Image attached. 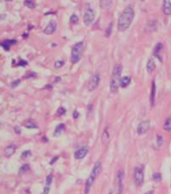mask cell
<instances>
[{
  "label": "cell",
  "mask_w": 171,
  "mask_h": 194,
  "mask_svg": "<svg viewBox=\"0 0 171 194\" xmlns=\"http://www.w3.org/2000/svg\"><path fill=\"white\" fill-rule=\"evenodd\" d=\"M135 12L132 6H127L123 12L120 15L119 19H118V29L119 31H125L130 27L131 23L134 19Z\"/></svg>",
  "instance_id": "obj_1"
},
{
  "label": "cell",
  "mask_w": 171,
  "mask_h": 194,
  "mask_svg": "<svg viewBox=\"0 0 171 194\" xmlns=\"http://www.w3.org/2000/svg\"><path fill=\"white\" fill-rule=\"evenodd\" d=\"M123 71V66L121 64H117L114 65L113 71H112V79L110 83V90L112 94H116L118 92V88L120 86V81H121V73Z\"/></svg>",
  "instance_id": "obj_2"
},
{
  "label": "cell",
  "mask_w": 171,
  "mask_h": 194,
  "mask_svg": "<svg viewBox=\"0 0 171 194\" xmlns=\"http://www.w3.org/2000/svg\"><path fill=\"white\" fill-rule=\"evenodd\" d=\"M101 171H102V164H101V162H96V164H95L94 167H93L90 176H89L88 180L86 181L85 194H88L89 192H90L91 187H92V185L94 184V182H95V180L97 179V177L100 175Z\"/></svg>",
  "instance_id": "obj_3"
},
{
  "label": "cell",
  "mask_w": 171,
  "mask_h": 194,
  "mask_svg": "<svg viewBox=\"0 0 171 194\" xmlns=\"http://www.w3.org/2000/svg\"><path fill=\"white\" fill-rule=\"evenodd\" d=\"M84 48H85V43L84 41H79L73 46L71 48V62L73 64H77L80 62L84 53Z\"/></svg>",
  "instance_id": "obj_4"
},
{
  "label": "cell",
  "mask_w": 171,
  "mask_h": 194,
  "mask_svg": "<svg viewBox=\"0 0 171 194\" xmlns=\"http://www.w3.org/2000/svg\"><path fill=\"white\" fill-rule=\"evenodd\" d=\"M123 181H124V171L119 170L116 175L115 185H116V192L117 194H122L123 192Z\"/></svg>",
  "instance_id": "obj_5"
},
{
  "label": "cell",
  "mask_w": 171,
  "mask_h": 194,
  "mask_svg": "<svg viewBox=\"0 0 171 194\" xmlns=\"http://www.w3.org/2000/svg\"><path fill=\"white\" fill-rule=\"evenodd\" d=\"M95 19V12L90 6H87L85 13H84V22L87 26H90Z\"/></svg>",
  "instance_id": "obj_6"
},
{
  "label": "cell",
  "mask_w": 171,
  "mask_h": 194,
  "mask_svg": "<svg viewBox=\"0 0 171 194\" xmlns=\"http://www.w3.org/2000/svg\"><path fill=\"white\" fill-rule=\"evenodd\" d=\"M134 181L137 186H141L143 184V182H144V173H143V168L141 166L135 168Z\"/></svg>",
  "instance_id": "obj_7"
},
{
  "label": "cell",
  "mask_w": 171,
  "mask_h": 194,
  "mask_svg": "<svg viewBox=\"0 0 171 194\" xmlns=\"http://www.w3.org/2000/svg\"><path fill=\"white\" fill-rule=\"evenodd\" d=\"M101 81V77H100V73H96L91 77L90 81H89V90L90 92H93L99 86V84H100Z\"/></svg>",
  "instance_id": "obj_8"
},
{
  "label": "cell",
  "mask_w": 171,
  "mask_h": 194,
  "mask_svg": "<svg viewBox=\"0 0 171 194\" xmlns=\"http://www.w3.org/2000/svg\"><path fill=\"white\" fill-rule=\"evenodd\" d=\"M149 128H150V122L148 120L142 121L139 123L138 127H137V133H138V135H144L145 133H147Z\"/></svg>",
  "instance_id": "obj_9"
},
{
  "label": "cell",
  "mask_w": 171,
  "mask_h": 194,
  "mask_svg": "<svg viewBox=\"0 0 171 194\" xmlns=\"http://www.w3.org/2000/svg\"><path fill=\"white\" fill-rule=\"evenodd\" d=\"M89 152V147L88 146H83L81 148H79L77 151L75 152V158L78 160H81L83 158L86 157V155Z\"/></svg>",
  "instance_id": "obj_10"
},
{
  "label": "cell",
  "mask_w": 171,
  "mask_h": 194,
  "mask_svg": "<svg viewBox=\"0 0 171 194\" xmlns=\"http://www.w3.org/2000/svg\"><path fill=\"white\" fill-rule=\"evenodd\" d=\"M56 21H50L49 23L47 24V26L44 28V33L47 35H50L52 34V33L56 31Z\"/></svg>",
  "instance_id": "obj_11"
},
{
  "label": "cell",
  "mask_w": 171,
  "mask_h": 194,
  "mask_svg": "<svg viewBox=\"0 0 171 194\" xmlns=\"http://www.w3.org/2000/svg\"><path fill=\"white\" fill-rule=\"evenodd\" d=\"M162 10L165 15H170L171 14V0H164Z\"/></svg>",
  "instance_id": "obj_12"
},
{
  "label": "cell",
  "mask_w": 171,
  "mask_h": 194,
  "mask_svg": "<svg viewBox=\"0 0 171 194\" xmlns=\"http://www.w3.org/2000/svg\"><path fill=\"white\" fill-rule=\"evenodd\" d=\"M155 97H156V84H155V81H153L152 82V86H151V94H150L151 107H154V105H155Z\"/></svg>",
  "instance_id": "obj_13"
},
{
  "label": "cell",
  "mask_w": 171,
  "mask_h": 194,
  "mask_svg": "<svg viewBox=\"0 0 171 194\" xmlns=\"http://www.w3.org/2000/svg\"><path fill=\"white\" fill-rule=\"evenodd\" d=\"M162 48H163V45H162V43H158L155 45L154 49H153V54H154V56H155V58H157L158 60H160V62H162V58H161V56H160V54H159V53H160V52H161Z\"/></svg>",
  "instance_id": "obj_14"
},
{
  "label": "cell",
  "mask_w": 171,
  "mask_h": 194,
  "mask_svg": "<svg viewBox=\"0 0 171 194\" xmlns=\"http://www.w3.org/2000/svg\"><path fill=\"white\" fill-rule=\"evenodd\" d=\"M110 132H109V128H105L104 132L102 134V143L103 145H108L110 143Z\"/></svg>",
  "instance_id": "obj_15"
},
{
  "label": "cell",
  "mask_w": 171,
  "mask_h": 194,
  "mask_svg": "<svg viewBox=\"0 0 171 194\" xmlns=\"http://www.w3.org/2000/svg\"><path fill=\"white\" fill-rule=\"evenodd\" d=\"M15 43H16L15 39H6V40H3L2 43H0V45H1L4 49L8 51V50L10 49V46H11L12 44H14Z\"/></svg>",
  "instance_id": "obj_16"
},
{
  "label": "cell",
  "mask_w": 171,
  "mask_h": 194,
  "mask_svg": "<svg viewBox=\"0 0 171 194\" xmlns=\"http://www.w3.org/2000/svg\"><path fill=\"white\" fill-rule=\"evenodd\" d=\"M15 151H16V146H14V145H10V146H8V147H6L5 148V151H4V156L7 157V158L11 157V156L15 153Z\"/></svg>",
  "instance_id": "obj_17"
},
{
  "label": "cell",
  "mask_w": 171,
  "mask_h": 194,
  "mask_svg": "<svg viewBox=\"0 0 171 194\" xmlns=\"http://www.w3.org/2000/svg\"><path fill=\"white\" fill-rule=\"evenodd\" d=\"M112 4H113V0H100V6L104 10L110 9Z\"/></svg>",
  "instance_id": "obj_18"
},
{
  "label": "cell",
  "mask_w": 171,
  "mask_h": 194,
  "mask_svg": "<svg viewBox=\"0 0 171 194\" xmlns=\"http://www.w3.org/2000/svg\"><path fill=\"white\" fill-rule=\"evenodd\" d=\"M156 28H157V21H156V20H151V21H149L146 24L145 30L149 31V32H151V31L156 30Z\"/></svg>",
  "instance_id": "obj_19"
},
{
  "label": "cell",
  "mask_w": 171,
  "mask_h": 194,
  "mask_svg": "<svg viewBox=\"0 0 171 194\" xmlns=\"http://www.w3.org/2000/svg\"><path fill=\"white\" fill-rule=\"evenodd\" d=\"M146 69H147V71H148L149 73H152L154 71V69H155V62H154L153 58H150L148 60Z\"/></svg>",
  "instance_id": "obj_20"
},
{
  "label": "cell",
  "mask_w": 171,
  "mask_h": 194,
  "mask_svg": "<svg viewBox=\"0 0 171 194\" xmlns=\"http://www.w3.org/2000/svg\"><path fill=\"white\" fill-rule=\"evenodd\" d=\"M130 83H131V77L126 75V77H122L121 81H120V86H121V88H126V86L130 85Z\"/></svg>",
  "instance_id": "obj_21"
},
{
  "label": "cell",
  "mask_w": 171,
  "mask_h": 194,
  "mask_svg": "<svg viewBox=\"0 0 171 194\" xmlns=\"http://www.w3.org/2000/svg\"><path fill=\"white\" fill-rule=\"evenodd\" d=\"M52 175H48L46 177V180H45V186H44V194H48V191H49V186L52 184Z\"/></svg>",
  "instance_id": "obj_22"
},
{
  "label": "cell",
  "mask_w": 171,
  "mask_h": 194,
  "mask_svg": "<svg viewBox=\"0 0 171 194\" xmlns=\"http://www.w3.org/2000/svg\"><path fill=\"white\" fill-rule=\"evenodd\" d=\"M163 130L166 131V132H170L171 131V118H167V119L165 120V122H164L163 124Z\"/></svg>",
  "instance_id": "obj_23"
},
{
  "label": "cell",
  "mask_w": 171,
  "mask_h": 194,
  "mask_svg": "<svg viewBox=\"0 0 171 194\" xmlns=\"http://www.w3.org/2000/svg\"><path fill=\"white\" fill-rule=\"evenodd\" d=\"M65 126L64 125V124H60V125H58L56 126V130H54V136H58L60 134H62V131H65Z\"/></svg>",
  "instance_id": "obj_24"
},
{
  "label": "cell",
  "mask_w": 171,
  "mask_h": 194,
  "mask_svg": "<svg viewBox=\"0 0 171 194\" xmlns=\"http://www.w3.org/2000/svg\"><path fill=\"white\" fill-rule=\"evenodd\" d=\"M29 170H30V166H29L28 164H24V165H22L21 167L19 168V172H18V174L22 175V174H24V173H26L27 171H29Z\"/></svg>",
  "instance_id": "obj_25"
},
{
  "label": "cell",
  "mask_w": 171,
  "mask_h": 194,
  "mask_svg": "<svg viewBox=\"0 0 171 194\" xmlns=\"http://www.w3.org/2000/svg\"><path fill=\"white\" fill-rule=\"evenodd\" d=\"M24 126H25V128H27V129H34V128H37V125L33 121L26 122V123L24 124Z\"/></svg>",
  "instance_id": "obj_26"
},
{
  "label": "cell",
  "mask_w": 171,
  "mask_h": 194,
  "mask_svg": "<svg viewBox=\"0 0 171 194\" xmlns=\"http://www.w3.org/2000/svg\"><path fill=\"white\" fill-rule=\"evenodd\" d=\"M24 5L26 6V7L30 8V9H33V8L35 7V4H34V2H33L32 0H25V1H24Z\"/></svg>",
  "instance_id": "obj_27"
},
{
  "label": "cell",
  "mask_w": 171,
  "mask_h": 194,
  "mask_svg": "<svg viewBox=\"0 0 171 194\" xmlns=\"http://www.w3.org/2000/svg\"><path fill=\"white\" fill-rule=\"evenodd\" d=\"M152 177H153V180L156 181V182H160V181H161V179H162L161 174H160V173H158V172L154 173Z\"/></svg>",
  "instance_id": "obj_28"
},
{
  "label": "cell",
  "mask_w": 171,
  "mask_h": 194,
  "mask_svg": "<svg viewBox=\"0 0 171 194\" xmlns=\"http://www.w3.org/2000/svg\"><path fill=\"white\" fill-rule=\"evenodd\" d=\"M27 64V62H25V60H20L18 62H12V65H15V66H25V65Z\"/></svg>",
  "instance_id": "obj_29"
},
{
  "label": "cell",
  "mask_w": 171,
  "mask_h": 194,
  "mask_svg": "<svg viewBox=\"0 0 171 194\" xmlns=\"http://www.w3.org/2000/svg\"><path fill=\"white\" fill-rule=\"evenodd\" d=\"M163 144V137L161 135H157V147H161Z\"/></svg>",
  "instance_id": "obj_30"
},
{
  "label": "cell",
  "mask_w": 171,
  "mask_h": 194,
  "mask_svg": "<svg viewBox=\"0 0 171 194\" xmlns=\"http://www.w3.org/2000/svg\"><path fill=\"white\" fill-rule=\"evenodd\" d=\"M112 26H113V24H112V23H110L109 26H108V28L106 29V32H105V35H106L107 37H109L110 35H111V33H112Z\"/></svg>",
  "instance_id": "obj_31"
},
{
  "label": "cell",
  "mask_w": 171,
  "mask_h": 194,
  "mask_svg": "<svg viewBox=\"0 0 171 194\" xmlns=\"http://www.w3.org/2000/svg\"><path fill=\"white\" fill-rule=\"evenodd\" d=\"M69 21H71V24H76V23H78V21H79V18H78V16L76 14H73L71 16V20Z\"/></svg>",
  "instance_id": "obj_32"
},
{
  "label": "cell",
  "mask_w": 171,
  "mask_h": 194,
  "mask_svg": "<svg viewBox=\"0 0 171 194\" xmlns=\"http://www.w3.org/2000/svg\"><path fill=\"white\" fill-rule=\"evenodd\" d=\"M65 109L64 108V107H60L58 108V112H56V115L58 116H64L65 114Z\"/></svg>",
  "instance_id": "obj_33"
},
{
  "label": "cell",
  "mask_w": 171,
  "mask_h": 194,
  "mask_svg": "<svg viewBox=\"0 0 171 194\" xmlns=\"http://www.w3.org/2000/svg\"><path fill=\"white\" fill-rule=\"evenodd\" d=\"M30 155H31V152L29 151V150L24 151V152H23V153L21 154V159H26V158H28Z\"/></svg>",
  "instance_id": "obj_34"
},
{
  "label": "cell",
  "mask_w": 171,
  "mask_h": 194,
  "mask_svg": "<svg viewBox=\"0 0 171 194\" xmlns=\"http://www.w3.org/2000/svg\"><path fill=\"white\" fill-rule=\"evenodd\" d=\"M62 65H64V62H62V60H58V62H56V64H54V66H56V69H60Z\"/></svg>",
  "instance_id": "obj_35"
},
{
  "label": "cell",
  "mask_w": 171,
  "mask_h": 194,
  "mask_svg": "<svg viewBox=\"0 0 171 194\" xmlns=\"http://www.w3.org/2000/svg\"><path fill=\"white\" fill-rule=\"evenodd\" d=\"M20 82H21L20 80H16V81H14L13 83L11 84V88H16V86H17L20 84Z\"/></svg>",
  "instance_id": "obj_36"
},
{
  "label": "cell",
  "mask_w": 171,
  "mask_h": 194,
  "mask_svg": "<svg viewBox=\"0 0 171 194\" xmlns=\"http://www.w3.org/2000/svg\"><path fill=\"white\" fill-rule=\"evenodd\" d=\"M35 75H36V73H27V75H25V77H24V79H28V77H35Z\"/></svg>",
  "instance_id": "obj_37"
},
{
  "label": "cell",
  "mask_w": 171,
  "mask_h": 194,
  "mask_svg": "<svg viewBox=\"0 0 171 194\" xmlns=\"http://www.w3.org/2000/svg\"><path fill=\"white\" fill-rule=\"evenodd\" d=\"M73 119H77V118L79 117V112H78V111H75V112H73Z\"/></svg>",
  "instance_id": "obj_38"
},
{
  "label": "cell",
  "mask_w": 171,
  "mask_h": 194,
  "mask_svg": "<svg viewBox=\"0 0 171 194\" xmlns=\"http://www.w3.org/2000/svg\"><path fill=\"white\" fill-rule=\"evenodd\" d=\"M58 156H56V157H54V159H52V161H50V163H49V164H50V165H52V164H54V162H56V160H58Z\"/></svg>",
  "instance_id": "obj_39"
},
{
  "label": "cell",
  "mask_w": 171,
  "mask_h": 194,
  "mask_svg": "<svg viewBox=\"0 0 171 194\" xmlns=\"http://www.w3.org/2000/svg\"><path fill=\"white\" fill-rule=\"evenodd\" d=\"M14 130H15L16 134H20V130H19V128H18V127H15V128H14Z\"/></svg>",
  "instance_id": "obj_40"
},
{
  "label": "cell",
  "mask_w": 171,
  "mask_h": 194,
  "mask_svg": "<svg viewBox=\"0 0 171 194\" xmlns=\"http://www.w3.org/2000/svg\"><path fill=\"white\" fill-rule=\"evenodd\" d=\"M6 17V15H4V14H2V15H0V19H4V18Z\"/></svg>",
  "instance_id": "obj_41"
},
{
  "label": "cell",
  "mask_w": 171,
  "mask_h": 194,
  "mask_svg": "<svg viewBox=\"0 0 171 194\" xmlns=\"http://www.w3.org/2000/svg\"><path fill=\"white\" fill-rule=\"evenodd\" d=\"M144 194H154L153 191H148V192H145Z\"/></svg>",
  "instance_id": "obj_42"
},
{
  "label": "cell",
  "mask_w": 171,
  "mask_h": 194,
  "mask_svg": "<svg viewBox=\"0 0 171 194\" xmlns=\"http://www.w3.org/2000/svg\"><path fill=\"white\" fill-rule=\"evenodd\" d=\"M43 142H47V138H45V137H44V138H43Z\"/></svg>",
  "instance_id": "obj_43"
},
{
  "label": "cell",
  "mask_w": 171,
  "mask_h": 194,
  "mask_svg": "<svg viewBox=\"0 0 171 194\" xmlns=\"http://www.w3.org/2000/svg\"><path fill=\"white\" fill-rule=\"evenodd\" d=\"M5 1H7V2H9V1H12V0H5Z\"/></svg>",
  "instance_id": "obj_44"
},
{
  "label": "cell",
  "mask_w": 171,
  "mask_h": 194,
  "mask_svg": "<svg viewBox=\"0 0 171 194\" xmlns=\"http://www.w3.org/2000/svg\"><path fill=\"white\" fill-rule=\"evenodd\" d=\"M109 194H113V192H112V191H110V192H109Z\"/></svg>",
  "instance_id": "obj_45"
},
{
  "label": "cell",
  "mask_w": 171,
  "mask_h": 194,
  "mask_svg": "<svg viewBox=\"0 0 171 194\" xmlns=\"http://www.w3.org/2000/svg\"><path fill=\"white\" fill-rule=\"evenodd\" d=\"M141 1H145V0H141Z\"/></svg>",
  "instance_id": "obj_46"
}]
</instances>
